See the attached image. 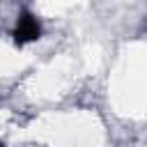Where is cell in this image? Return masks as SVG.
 <instances>
[{"mask_svg":"<svg viewBox=\"0 0 147 147\" xmlns=\"http://www.w3.org/2000/svg\"><path fill=\"white\" fill-rule=\"evenodd\" d=\"M39 34H41L39 21H37L30 11H23V14L18 16V23H16V30H14V39H16V44L34 41V39H39Z\"/></svg>","mask_w":147,"mask_h":147,"instance_id":"6da1fadb","label":"cell"}]
</instances>
